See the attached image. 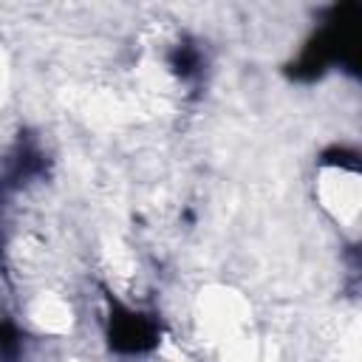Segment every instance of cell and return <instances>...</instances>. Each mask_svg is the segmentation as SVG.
Returning <instances> with one entry per match:
<instances>
[{
    "mask_svg": "<svg viewBox=\"0 0 362 362\" xmlns=\"http://www.w3.org/2000/svg\"><path fill=\"white\" fill-rule=\"evenodd\" d=\"M359 3H334L322 11V25L305 40L303 51L286 65V76L294 82H317L331 68H342L359 76Z\"/></svg>",
    "mask_w": 362,
    "mask_h": 362,
    "instance_id": "cell-1",
    "label": "cell"
},
{
    "mask_svg": "<svg viewBox=\"0 0 362 362\" xmlns=\"http://www.w3.org/2000/svg\"><path fill=\"white\" fill-rule=\"evenodd\" d=\"M3 195H6V189H3V187H0V201H3ZM0 255H3V249H0Z\"/></svg>",
    "mask_w": 362,
    "mask_h": 362,
    "instance_id": "cell-7",
    "label": "cell"
},
{
    "mask_svg": "<svg viewBox=\"0 0 362 362\" xmlns=\"http://www.w3.org/2000/svg\"><path fill=\"white\" fill-rule=\"evenodd\" d=\"M164 325L156 314L122 303L113 291H105V339L113 354L141 356L158 348Z\"/></svg>",
    "mask_w": 362,
    "mask_h": 362,
    "instance_id": "cell-2",
    "label": "cell"
},
{
    "mask_svg": "<svg viewBox=\"0 0 362 362\" xmlns=\"http://www.w3.org/2000/svg\"><path fill=\"white\" fill-rule=\"evenodd\" d=\"M320 164L322 167H339V170H348V173H359V153L354 147H345V144H331L320 153Z\"/></svg>",
    "mask_w": 362,
    "mask_h": 362,
    "instance_id": "cell-6",
    "label": "cell"
},
{
    "mask_svg": "<svg viewBox=\"0 0 362 362\" xmlns=\"http://www.w3.org/2000/svg\"><path fill=\"white\" fill-rule=\"evenodd\" d=\"M45 175H48V156L42 153V147L37 144V139L31 133H20L17 141L11 144L8 156H6L0 187L8 192V189H17L28 181L45 178Z\"/></svg>",
    "mask_w": 362,
    "mask_h": 362,
    "instance_id": "cell-3",
    "label": "cell"
},
{
    "mask_svg": "<svg viewBox=\"0 0 362 362\" xmlns=\"http://www.w3.org/2000/svg\"><path fill=\"white\" fill-rule=\"evenodd\" d=\"M167 65H170V71L181 79V82H187V85H198L201 82V76H204V54H201V48L192 42V40H178L170 51H167Z\"/></svg>",
    "mask_w": 362,
    "mask_h": 362,
    "instance_id": "cell-4",
    "label": "cell"
},
{
    "mask_svg": "<svg viewBox=\"0 0 362 362\" xmlns=\"http://www.w3.org/2000/svg\"><path fill=\"white\" fill-rule=\"evenodd\" d=\"M25 354V337L14 320L0 317V362H20Z\"/></svg>",
    "mask_w": 362,
    "mask_h": 362,
    "instance_id": "cell-5",
    "label": "cell"
}]
</instances>
